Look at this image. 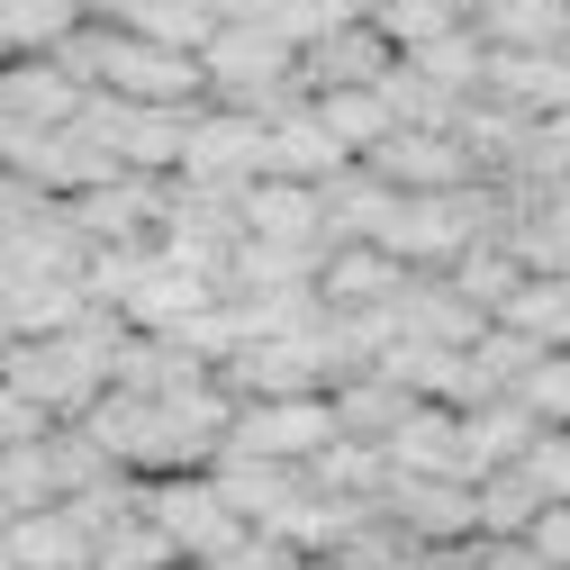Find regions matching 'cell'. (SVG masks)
Here are the masks:
<instances>
[{"label":"cell","mask_w":570,"mask_h":570,"mask_svg":"<svg viewBox=\"0 0 570 570\" xmlns=\"http://www.w3.org/2000/svg\"><path fill=\"white\" fill-rule=\"evenodd\" d=\"M199 73H208V100H218V109L272 118V109L299 100V46H281L263 19H245V28H218V37H208Z\"/></svg>","instance_id":"obj_1"},{"label":"cell","mask_w":570,"mask_h":570,"mask_svg":"<svg viewBox=\"0 0 570 570\" xmlns=\"http://www.w3.org/2000/svg\"><path fill=\"white\" fill-rule=\"evenodd\" d=\"M263 173H272V127H263V118H245V109L199 100V118H190V155H181V173H173V181H199V190H245V181H263Z\"/></svg>","instance_id":"obj_2"},{"label":"cell","mask_w":570,"mask_h":570,"mask_svg":"<svg viewBox=\"0 0 570 570\" xmlns=\"http://www.w3.org/2000/svg\"><path fill=\"white\" fill-rule=\"evenodd\" d=\"M82 100H91V91L63 73L55 55H10V63H0V146L19 155V146H37V136L73 127Z\"/></svg>","instance_id":"obj_3"},{"label":"cell","mask_w":570,"mask_h":570,"mask_svg":"<svg viewBox=\"0 0 570 570\" xmlns=\"http://www.w3.org/2000/svg\"><path fill=\"white\" fill-rule=\"evenodd\" d=\"M335 435H344V425H335V399L317 390V399H236V435H227V444H245V453H263V462L308 471Z\"/></svg>","instance_id":"obj_4"},{"label":"cell","mask_w":570,"mask_h":570,"mask_svg":"<svg viewBox=\"0 0 570 570\" xmlns=\"http://www.w3.org/2000/svg\"><path fill=\"white\" fill-rule=\"evenodd\" d=\"M146 517L181 543V561H218L236 534H245V517L218 498V480L208 471H173V480H146Z\"/></svg>","instance_id":"obj_5"},{"label":"cell","mask_w":570,"mask_h":570,"mask_svg":"<svg viewBox=\"0 0 570 570\" xmlns=\"http://www.w3.org/2000/svg\"><path fill=\"white\" fill-rule=\"evenodd\" d=\"M399 73V46L372 28V19H344L335 37H317L299 55V100H326V91H381Z\"/></svg>","instance_id":"obj_6"},{"label":"cell","mask_w":570,"mask_h":570,"mask_svg":"<svg viewBox=\"0 0 570 570\" xmlns=\"http://www.w3.org/2000/svg\"><path fill=\"white\" fill-rule=\"evenodd\" d=\"M227 291H218V272H199V263H181V254H164L155 245V263L146 272H136V291H127V326L136 335H173V326H190L199 308H218Z\"/></svg>","instance_id":"obj_7"},{"label":"cell","mask_w":570,"mask_h":570,"mask_svg":"<svg viewBox=\"0 0 570 570\" xmlns=\"http://www.w3.org/2000/svg\"><path fill=\"white\" fill-rule=\"evenodd\" d=\"M363 164H372L390 190H471V181H480V164H471V146H462L453 127H399L390 146H372Z\"/></svg>","instance_id":"obj_8"},{"label":"cell","mask_w":570,"mask_h":570,"mask_svg":"<svg viewBox=\"0 0 570 570\" xmlns=\"http://www.w3.org/2000/svg\"><path fill=\"white\" fill-rule=\"evenodd\" d=\"M390 326H399L407 344H444V353H471V344H480L498 317H480V308L453 291L444 272H416L407 291H399V308H390Z\"/></svg>","instance_id":"obj_9"},{"label":"cell","mask_w":570,"mask_h":570,"mask_svg":"<svg viewBox=\"0 0 570 570\" xmlns=\"http://www.w3.org/2000/svg\"><path fill=\"white\" fill-rule=\"evenodd\" d=\"M407 281H416V272L390 263L381 245H326V263H317V299L344 308V317H372V308H399Z\"/></svg>","instance_id":"obj_10"},{"label":"cell","mask_w":570,"mask_h":570,"mask_svg":"<svg viewBox=\"0 0 570 570\" xmlns=\"http://www.w3.org/2000/svg\"><path fill=\"white\" fill-rule=\"evenodd\" d=\"M236 227H245V236H263V245H326V199H317L308 181L263 173V181H245V190H236Z\"/></svg>","instance_id":"obj_11"},{"label":"cell","mask_w":570,"mask_h":570,"mask_svg":"<svg viewBox=\"0 0 570 570\" xmlns=\"http://www.w3.org/2000/svg\"><path fill=\"white\" fill-rule=\"evenodd\" d=\"M381 508L407 543H471L480 517H471V480H390Z\"/></svg>","instance_id":"obj_12"},{"label":"cell","mask_w":570,"mask_h":570,"mask_svg":"<svg viewBox=\"0 0 570 570\" xmlns=\"http://www.w3.org/2000/svg\"><path fill=\"white\" fill-rule=\"evenodd\" d=\"M381 453H390V480H471V462H462V407H435V399H425Z\"/></svg>","instance_id":"obj_13"},{"label":"cell","mask_w":570,"mask_h":570,"mask_svg":"<svg viewBox=\"0 0 570 570\" xmlns=\"http://www.w3.org/2000/svg\"><path fill=\"white\" fill-rule=\"evenodd\" d=\"M489 100H508L525 118H561L570 109V46H534V55H498L489 46Z\"/></svg>","instance_id":"obj_14"},{"label":"cell","mask_w":570,"mask_h":570,"mask_svg":"<svg viewBox=\"0 0 570 570\" xmlns=\"http://www.w3.org/2000/svg\"><path fill=\"white\" fill-rule=\"evenodd\" d=\"M263 127H272V173H281V181H308V190H317V181H335V173L353 164V155L335 146V127L317 118V100H291V109H272Z\"/></svg>","instance_id":"obj_15"},{"label":"cell","mask_w":570,"mask_h":570,"mask_svg":"<svg viewBox=\"0 0 570 570\" xmlns=\"http://www.w3.org/2000/svg\"><path fill=\"white\" fill-rule=\"evenodd\" d=\"M326 399H335V425H344L353 444H390L399 425H407V416L425 407V399H416L407 381H390L381 363H372V372H344V381H335Z\"/></svg>","instance_id":"obj_16"},{"label":"cell","mask_w":570,"mask_h":570,"mask_svg":"<svg viewBox=\"0 0 570 570\" xmlns=\"http://www.w3.org/2000/svg\"><path fill=\"white\" fill-rule=\"evenodd\" d=\"M0 552H10V570H91L100 543L73 508H37V517H10V534H0Z\"/></svg>","instance_id":"obj_17"},{"label":"cell","mask_w":570,"mask_h":570,"mask_svg":"<svg viewBox=\"0 0 570 570\" xmlns=\"http://www.w3.org/2000/svg\"><path fill=\"white\" fill-rule=\"evenodd\" d=\"M208 480H218V498H227L245 525H272L281 508H291V489H299V471H291V462H263V453H245V444H218Z\"/></svg>","instance_id":"obj_18"},{"label":"cell","mask_w":570,"mask_h":570,"mask_svg":"<svg viewBox=\"0 0 570 570\" xmlns=\"http://www.w3.org/2000/svg\"><path fill=\"white\" fill-rule=\"evenodd\" d=\"M534 435H543V425L525 416V399H480V407H462V462H471V480H480V471H517Z\"/></svg>","instance_id":"obj_19"},{"label":"cell","mask_w":570,"mask_h":570,"mask_svg":"<svg viewBox=\"0 0 570 570\" xmlns=\"http://www.w3.org/2000/svg\"><path fill=\"white\" fill-rule=\"evenodd\" d=\"M498 55H534V46H570V0H489L471 19Z\"/></svg>","instance_id":"obj_20"},{"label":"cell","mask_w":570,"mask_h":570,"mask_svg":"<svg viewBox=\"0 0 570 570\" xmlns=\"http://www.w3.org/2000/svg\"><path fill=\"white\" fill-rule=\"evenodd\" d=\"M498 326H517L534 353H570V272H525V291L498 308Z\"/></svg>","instance_id":"obj_21"},{"label":"cell","mask_w":570,"mask_h":570,"mask_svg":"<svg viewBox=\"0 0 570 570\" xmlns=\"http://www.w3.org/2000/svg\"><path fill=\"white\" fill-rule=\"evenodd\" d=\"M0 508H10V517L63 508V471H55V425H46L37 444H0Z\"/></svg>","instance_id":"obj_22"},{"label":"cell","mask_w":570,"mask_h":570,"mask_svg":"<svg viewBox=\"0 0 570 570\" xmlns=\"http://www.w3.org/2000/svg\"><path fill=\"white\" fill-rule=\"evenodd\" d=\"M407 73H416V82H435V91H453V100H471V91L489 82V37L462 19V28H444L435 46H416V55H407Z\"/></svg>","instance_id":"obj_23"},{"label":"cell","mask_w":570,"mask_h":570,"mask_svg":"<svg viewBox=\"0 0 570 570\" xmlns=\"http://www.w3.org/2000/svg\"><path fill=\"white\" fill-rule=\"evenodd\" d=\"M444 281H453V291H462L480 317H498V308H508V299L525 291V254H517L508 236H489V245H471V254H462Z\"/></svg>","instance_id":"obj_24"},{"label":"cell","mask_w":570,"mask_h":570,"mask_svg":"<svg viewBox=\"0 0 570 570\" xmlns=\"http://www.w3.org/2000/svg\"><path fill=\"white\" fill-rule=\"evenodd\" d=\"M82 28V0H0V55H63Z\"/></svg>","instance_id":"obj_25"},{"label":"cell","mask_w":570,"mask_h":570,"mask_svg":"<svg viewBox=\"0 0 570 570\" xmlns=\"http://www.w3.org/2000/svg\"><path fill=\"white\" fill-rule=\"evenodd\" d=\"M317 118L335 127V146H344L353 164H363L372 146H390V136H399V109H390V91H326V100H317Z\"/></svg>","instance_id":"obj_26"},{"label":"cell","mask_w":570,"mask_h":570,"mask_svg":"<svg viewBox=\"0 0 570 570\" xmlns=\"http://www.w3.org/2000/svg\"><path fill=\"white\" fill-rule=\"evenodd\" d=\"M136 37H155V46H181V55H208V37H218V19H208V0H127V19Z\"/></svg>","instance_id":"obj_27"},{"label":"cell","mask_w":570,"mask_h":570,"mask_svg":"<svg viewBox=\"0 0 570 570\" xmlns=\"http://www.w3.org/2000/svg\"><path fill=\"white\" fill-rule=\"evenodd\" d=\"M471 517H480V534H534L543 498L525 489V471H480L471 480Z\"/></svg>","instance_id":"obj_28"},{"label":"cell","mask_w":570,"mask_h":570,"mask_svg":"<svg viewBox=\"0 0 570 570\" xmlns=\"http://www.w3.org/2000/svg\"><path fill=\"white\" fill-rule=\"evenodd\" d=\"M372 28H381V37L399 46V63H407L416 46H435V37H444V28H462V19L444 10V0H372Z\"/></svg>","instance_id":"obj_29"},{"label":"cell","mask_w":570,"mask_h":570,"mask_svg":"<svg viewBox=\"0 0 570 570\" xmlns=\"http://www.w3.org/2000/svg\"><path fill=\"white\" fill-rule=\"evenodd\" d=\"M517 471H525V489L543 498V508H570V425H543Z\"/></svg>","instance_id":"obj_30"},{"label":"cell","mask_w":570,"mask_h":570,"mask_svg":"<svg viewBox=\"0 0 570 570\" xmlns=\"http://www.w3.org/2000/svg\"><path fill=\"white\" fill-rule=\"evenodd\" d=\"M517 399H525L534 425H570V353H543V363L517 381Z\"/></svg>","instance_id":"obj_31"},{"label":"cell","mask_w":570,"mask_h":570,"mask_svg":"<svg viewBox=\"0 0 570 570\" xmlns=\"http://www.w3.org/2000/svg\"><path fill=\"white\" fill-rule=\"evenodd\" d=\"M299 561H308V552H291L272 525H245V534H236L218 561H199V570H299Z\"/></svg>","instance_id":"obj_32"},{"label":"cell","mask_w":570,"mask_h":570,"mask_svg":"<svg viewBox=\"0 0 570 570\" xmlns=\"http://www.w3.org/2000/svg\"><path fill=\"white\" fill-rule=\"evenodd\" d=\"M525 181H570V109L561 118H534V173Z\"/></svg>","instance_id":"obj_33"},{"label":"cell","mask_w":570,"mask_h":570,"mask_svg":"<svg viewBox=\"0 0 570 570\" xmlns=\"http://www.w3.org/2000/svg\"><path fill=\"white\" fill-rule=\"evenodd\" d=\"M46 425H55V416H46L37 399H19L10 381H0V444H37V435H46Z\"/></svg>","instance_id":"obj_34"},{"label":"cell","mask_w":570,"mask_h":570,"mask_svg":"<svg viewBox=\"0 0 570 570\" xmlns=\"http://www.w3.org/2000/svg\"><path fill=\"white\" fill-rule=\"evenodd\" d=\"M399 570H489V561H480V534H471V543H416Z\"/></svg>","instance_id":"obj_35"},{"label":"cell","mask_w":570,"mask_h":570,"mask_svg":"<svg viewBox=\"0 0 570 570\" xmlns=\"http://www.w3.org/2000/svg\"><path fill=\"white\" fill-rule=\"evenodd\" d=\"M525 543H534V552H543V561H552V570H570V508H543V517H534V534H525Z\"/></svg>","instance_id":"obj_36"},{"label":"cell","mask_w":570,"mask_h":570,"mask_svg":"<svg viewBox=\"0 0 570 570\" xmlns=\"http://www.w3.org/2000/svg\"><path fill=\"white\" fill-rule=\"evenodd\" d=\"M272 10V0H208V19H218V28H245V19H263Z\"/></svg>","instance_id":"obj_37"},{"label":"cell","mask_w":570,"mask_h":570,"mask_svg":"<svg viewBox=\"0 0 570 570\" xmlns=\"http://www.w3.org/2000/svg\"><path fill=\"white\" fill-rule=\"evenodd\" d=\"M299 570H353V561H335V552H308V561H299Z\"/></svg>","instance_id":"obj_38"},{"label":"cell","mask_w":570,"mask_h":570,"mask_svg":"<svg viewBox=\"0 0 570 570\" xmlns=\"http://www.w3.org/2000/svg\"><path fill=\"white\" fill-rule=\"evenodd\" d=\"M444 10H453V19H480V10H489V0H444Z\"/></svg>","instance_id":"obj_39"},{"label":"cell","mask_w":570,"mask_h":570,"mask_svg":"<svg viewBox=\"0 0 570 570\" xmlns=\"http://www.w3.org/2000/svg\"><path fill=\"white\" fill-rule=\"evenodd\" d=\"M0 372H10V335H0Z\"/></svg>","instance_id":"obj_40"},{"label":"cell","mask_w":570,"mask_h":570,"mask_svg":"<svg viewBox=\"0 0 570 570\" xmlns=\"http://www.w3.org/2000/svg\"><path fill=\"white\" fill-rule=\"evenodd\" d=\"M0 534H10V508H0Z\"/></svg>","instance_id":"obj_41"},{"label":"cell","mask_w":570,"mask_h":570,"mask_svg":"<svg viewBox=\"0 0 570 570\" xmlns=\"http://www.w3.org/2000/svg\"><path fill=\"white\" fill-rule=\"evenodd\" d=\"M0 570H10V552H0Z\"/></svg>","instance_id":"obj_42"},{"label":"cell","mask_w":570,"mask_h":570,"mask_svg":"<svg viewBox=\"0 0 570 570\" xmlns=\"http://www.w3.org/2000/svg\"><path fill=\"white\" fill-rule=\"evenodd\" d=\"M181 570H199V561H181Z\"/></svg>","instance_id":"obj_43"},{"label":"cell","mask_w":570,"mask_h":570,"mask_svg":"<svg viewBox=\"0 0 570 570\" xmlns=\"http://www.w3.org/2000/svg\"><path fill=\"white\" fill-rule=\"evenodd\" d=\"M0 63H10V55H0Z\"/></svg>","instance_id":"obj_44"}]
</instances>
